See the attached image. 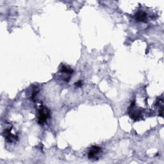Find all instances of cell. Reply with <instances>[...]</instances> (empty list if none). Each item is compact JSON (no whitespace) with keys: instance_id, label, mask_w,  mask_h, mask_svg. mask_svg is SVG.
<instances>
[{"instance_id":"obj_1","label":"cell","mask_w":164,"mask_h":164,"mask_svg":"<svg viewBox=\"0 0 164 164\" xmlns=\"http://www.w3.org/2000/svg\"><path fill=\"white\" fill-rule=\"evenodd\" d=\"M49 116H50V112L49 109L45 106H41L39 110V123L40 124H44L49 118Z\"/></svg>"},{"instance_id":"obj_2","label":"cell","mask_w":164,"mask_h":164,"mask_svg":"<svg viewBox=\"0 0 164 164\" xmlns=\"http://www.w3.org/2000/svg\"><path fill=\"white\" fill-rule=\"evenodd\" d=\"M3 135L5 137V139H6L7 141L9 142H15V140H17V137L16 135L11 133V129H5L4 131Z\"/></svg>"},{"instance_id":"obj_3","label":"cell","mask_w":164,"mask_h":164,"mask_svg":"<svg viewBox=\"0 0 164 164\" xmlns=\"http://www.w3.org/2000/svg\"><path fill=\"white\" fill-rule=\"evenodd\" d=\"M135 19H136L137 21L140 22L145 21L147 19L146 13L143 11L137 12L136 13V14H135Z\"/></svg>"},{"instance_id":"obj_4","label":"cell","mask_w":164,"mask_h":164,"mask_svg":"<svg viewBox=\"0 0 164 164\" xmlns=\"http://www.w3.org/2000/svg\"><path fill=\"white\" fill-rule=\"evenodd\" d=\"M101 148L98 146H92L91 147V149H90L89 152H88V158H93L94 156L98 154V153L100 151Z\"/></svg>"},{"instance_id":"obj_5","label":"cell","mask_w":164,"mask_h":164,"mask_svg":"<svg viewBox=\"0 0 164 164\" xmlns=\"http://www.w3.org/2000/svg\"><path fill=\"white\" fill-rule=\"evenodd\" d=\"M60 71L62 73H65L67 74H71L73 73V70L66 66H62V67H61Z\"/></svg>"},{"instance_id":"obj_6","label":"cell","mask_w":164,"mask_h":164,"mask_svg":"<svg viewBox=\"0 0 164 164\" xmlns=\"http://www.w3.org/2000/svg\"><path fill=\"white\" fill-rule=\"evenodd\" d=\"M75 85L78 86V87H81V86L82 85V81L76 82V83H75Z\"/></svg>"}]
</instances>
